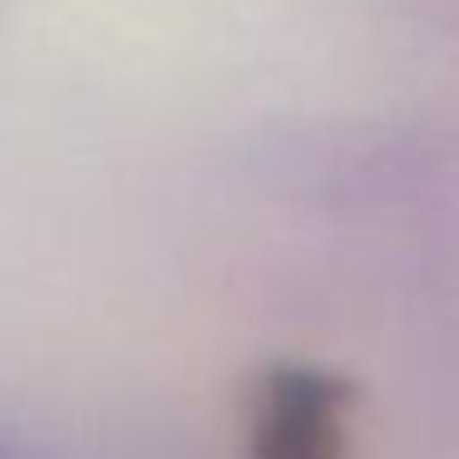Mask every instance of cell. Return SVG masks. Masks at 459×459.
Here are the masks:
<instances>
[{
    "instance_id": "1",
    "label": "cell",
    "mask_w": 459,
    "mask_h": 459,
    "mask_svg": "<svg viewBox=\"0 0 459 459\" xmlns=\"http://www.w3.org/2000/svg\"><path fill=\"white\" fill-rule=\"evenodd\" d=\"M252 459H341V390L316 370H277L252 400Z\"/></svg>"
}]
</instances>
